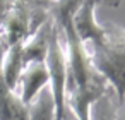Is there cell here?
<instances>
[{
    "label": "cell",
    "instance_id": "6da1fadb",
    "mask_svg": "<svg viewBox=\"0 0 125 120\" xmlns=\"http://www.w3.org/2000/svg\"><path fill=\"white\" fill-rule=\"evenodd\" d=\"M104 31L103 43L96 45L94 52H91L93 62L122 103L125 99V28L106 24Z\"/></svg>",
    "mask_w": 125,
    "mask_h": 120
},
{
    "label": "cell",
    "instance_id": "7a4b0ae2",
    "mask_svg": "<svg viewBox=\"0 0 125 120\" xmlns=\"http://www.w3.org/2000/svg\"><path fill=\"white\" fill-rule=\"evenodd\" d=\"M52 0H16L12 11L2 24V40L5 46L22 43L33 31L52 17Z\"/></svg>",
    "mask_w": 125,
    "mask_h": 120
},
{
    "label": "cell",
    "instance_id": "3957f363",
    "mask_svg": "<svg viewBox=\"0 0 125 120\" xmlns=\"http://www.w3.org/2000/svg\"><path fill=\"white\" fill-rule=\"evenodd\" d=\"M60 38H62V29L55 22V28L50 36L45 64L50 76V89L55 99L57 120H62L65 113V89H67V53H65V45L62 43Z\"/></svg>",
    "mask_w": 125,
    "mask_h": 120
},
{
    "label": "cell",
    "instance_id": "277c9868",
    "mask_svg": "<svg viewBox=\"0 0 125 120\" xmlns=\"http://www.w3.org/2000/svg\"><path fill=\"white\" fill-rule=\"evenodd\" d=\"M96 7H98V0H82L72 16V28L77 38L86 45L93 41L94 46L103 43L106 36L104 26H101L96 19Z\"/></svg>",
    "mask_w": 125,
    "mask_h": 120
},
{
    "label": "cell",
    "instance_id": "5b68a950",
    "mask_svg": "<svg viewBox=\"0 0 125 120\" xmlns=\"http://www.w3.org/2000/svg\"><path fill=\"white\" fill-rule=\"evenodd\" d=\"M50 84V76L45 62H29L24 65L19 77V98L28 106L36 94Z\"/></svg>",
    "mask_w": 125,
    "mask_h": 120
},
{
    "label": "cell",
    "instance_id": "8992f818",
    "mask_svg": "<svg viewBox=\"0 0 125 120\" xmlns=\"http://www.w3.org/2000/svg\"><path fill=\"white\" fill-rule=\"evenodd\" d=\"M5 45L0 31V120H28V106L21 101L17 91L10 89L2 76V55Z\"/></svg>",
    "mask_w": 125,
    "mask_h": 120
},
{
    "label": "cell",
    "instance_id": "52a82bcc",
    "mask_svg": "<svg viewBox=\"0 0 125 120\" xmlns=\"http://www.w3.org/2000/svg\"><path fill=\"white\" fill-rule=\"evenodd\" d=\"M53 28H55V21H53V17H50L48 21H45L36 31H33L22 41V58H24V64L45 62Z\"/></svg>",
    "mask_w": 125,
    "mask_h": 120
},
{
    "label": "cell",
    "instance_id": "ba28073f",
    "mask_svg": "<svg viewBox=\"0 0 125 120\" xmlns=\"http://www.w3.org/2000/svg\"><path fill=\"white\" fill-rule=\"evenodd\" d=\"M24 58H22V43H16L10 46H5L2 55V76L10 89L17 91L19 77L24 69Z\"/></svg>",
    "mask_w": 125,
    "mask_h": 120
},
{
    "label": "cell",
    "instance_id": "9c48e42d",
    "mask_svg": "<svg viewBox=\"0 0 125 120\" xmlns=\"http://www.w3.org/2000/svg\"><path fill=\"white\" fill-rule=\"evenodd\" d=\"M28 120H57V108L50 84L28 105Z\"/></svg>",
    "mask_w": 125,
    "mask_h": 120
},
{
    "label": "cell",
    "instance_id": "30bf717a",
    "mask_svg": "<svg viewBox=\"0 0 125 120\" xmlns=\"http://www.w3.org/2000/svg\"><path fill=\"white\" fill-rule=\"evenodd\" d=\"M118 105L120 101L110 86L106 93L91 106V120H115Z\"/></svg>",
    "mask_w": 125,
    "mask_h": 120
},
{
    "label": "cell",
    "instance_id": "8fae6325",
    "mask_svg": "<svg viewBox=\"0 0 125 120\" xmlns=\"http://www.w3.org/2000/svg\"><path fill=\"white\" fill-rule=\"evenodd\" d=\"M14 2H16V0H0V28H2V24L5 22L9 12L12 11Z\"/></svg>",
    "mask_w": 125,
    "mask_h": 120
},
{
    "label": "cell",
    "instance_id": "7c38bea8",
    "mask_svg": "<svg viewBox=\"0 0 125 120\" xmlns=\"http://www.w3.org/2000/svg\"><path fill=\"white\" fill-rule=\"evenodd\" d=\"M123 0H98V5H104V7H111V9H116L122 5Z\"/></svg>",
    "mask_w": 125,
    "mask_h": 120
},
{
    "label": "cell",
    "instance_id": "4fadbf2b",
    "mask_svg": "<svg viewBox=\"0 0 125 120\" xmlns=\"http://www.w3.org/2000/svg\"><path fill=\"white\" fill-rule=\"evenodd\" d=\"M115 120H125V101H122L116 108V117Z\"/></svg>",
    "mask_w": 125,
    "mask_h": 120
},
{
    "label": "cell",
    "instance_id": "5bb4252c",
    "mask_svg": "<svg viewBox=\"0 0 125 120\" xmlns=\"http://www.w3.org/2000/svg\"><path fill=\"white\" fill-rule=\"evenodd\" d=\"M62 120H77L75 117H74V113L69 110V108H65V113H63V117H62Z\"/></svg>",
    "mask_w": 125,
    "mask_h": 120
}]
</instances>
